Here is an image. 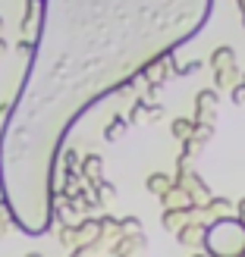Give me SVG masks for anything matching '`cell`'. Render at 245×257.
Masks as SVG:
<instances>
[{
    "instance_id": "1",
    "label": "cell",
    "mask_w": 245,
    "mask_h": 257,
    "mask_svg": "<svg viewBox=\"0 0 245 257\" xmlns=\"http://www.w3.org/2000/svg\"><path fill=\"white\" fill-rule=\"evenodd\" d=\"M214 0H41L32 66L0 135V188L25 235L54 223L57 157L72 122L192 41Z\"/></svg>"
},
{
    "instance_id": "2",
    "label": "cell",
    "mask_w": 245,
    "mask_h": 257,
    "mask_svg": "<svg viewBox=\"0 0 245 257\" xmlns=\"http://www.w3.org/2000/svg\"><path fill=\"white\" fill-rule=\"evenodd\" d=\"M201 248L208 257H239L245 251V226L236 216H217L204 226Z\"/></svg>"
},
{
    "instance_id": "3",
    "label": "cell",
    "mask_w": 245,
    "mask_h": 257,
    "mask_svg": "<svg viewBox=\"0 0 245 257\" xmlns=\"http://www.w3.org/2000/svg\"><path fill=\"white\" fill-rule=\"evenodd\" d=\"M217 107H220V91H217V88H204V91H198V97H195V122L214 125Z\"/></svg>"
},
{
    "instance_id": "4",
    "label": "cell",
    "mask_w": 245,
    "mask_h": 257,
    "mask_svg": "<svg viewBox=\"0 0 245 257\" xmlns=\"http://www.w3.org/2000/svg\"><path fill=\"white\" fill-rule=\"evenodd\" d=\"M101 173H104V160H101L98 154H85V157L79 160V176L85 179L88 185H95L98 179H104Z\"/></svg>"
},
{
    "instance_id": "5",
    "label": "cell",
    "mask_w": 245,
    "mask_h": 257,
    "mask_svg": "<svg viewBox=\"0 0 245 257\" xmlns=\"http://www.w3.org/2000/svg\"><path fill=\"white\" fill-rule=\"evenodd\" d=\"M160 204H164V210H176V207H192V198H189V191L183 185H170L160 195Z\"/></svg>"
},
{
    "instance_id": "6",
    "label": "cell",
    "mask_w": 245,
    "mask_h": 257,
    "mask_svg": "<svg viewBox=\"0 0 245 257\" xmlns=\"http://www.w3.org/2000/svg\"><path fill=\"white\" fill-rule=\"evenodd\" d=\"M176 241L183 248H198L201 245V238H204V223H186L183 229H176Z\"/></svg>"
},
{
    "instance_id": "7",
    "label": "cell",
    "mask_w": 245,
    "mask_h": 257,
    "mask_svg": "<svg viewBox=\"0 0 245 257\" xmlns=\"http://www.w3.org/2000/svg\"><path fill=\"white\" fill-rule=\"evenodd\" d=\"M38 22H41V0H29V4H25V13H22V22H19L22 38H29Z\"/></svg>"
},
{
    "instance_id": "8",
    "label": "cell",
    "mask_w": 245,
    "mask_h": 257,
    "mask_svg": "<svg viewBox=\"0 0 245 257\" xmlns=\"http://www.w3.org/2000/svg\"><path fill=\"white\" fill-rule=\"evenodd\" d=\"M186 223H189V207H176V210H164L160 213L164 232H176V229H183Z\"/></svg>"
},
{
    "instance_id": "9",
    "label": "cell",
    "mask_w": 245,
    "mask_h": 257,
    "mask_svg": "<svg viewBox=\"0 0 245 257\" xmlns=\"http://www.w3.org/2000/svg\"><path fill=\"white\" fill-rule=\"evenodd\" d=\"M211 66H214V72H217V69H229V66H236V50L229 47V44L217 47L214 54H211Z\"/></svg>"
},
{
    "instance_id": "10",
    "label": "cell",
    "mask_w": 245,
    "mask_h": 257,
    "mask_svg": "<svg viewBox=\"0 0 245 257\" xmlns=\"http://www.w3.org/2000/svg\"><path fill=\"white\" fill-rule=\"evenodd\" d=\"M233 85H239V66H229V69H217L214 72V88H217V91H229Z\"/></svg>"
},
{
    "instance_id": "11",
    "label": "cell",
    "mask_w": 245,
    "mask_h": 257,
    "mask_svg": "<svg viewBox=\"0 0 245 257\" xmlns=\"http://www.w3.org/2000/svg\"><path fill=\"white\" fill-rule=\"evenodd\" d=\"M170 185H173V179L167 176V173H151V176L145 179V188L151 191V195H157V198H160V195H164V191L170 188Z\"/></svg>"
},
{
    "instance_id": "12",
    "label": "cell",
    "mask_w": 245,
    "mask_h": 257,
    "mask_svg": "<svg viewBox=\"0 0 245 257\" xmlns=\"http://www.w3.org/2000/svg\"><path fill=\"white\" fill-rule=\"evenodd\" d=\"M129 125H138V122H151V104L148 100H135L132 110H129V116H126Z\"/></svg>"
},
{
    "instance_id": "13",
    "label": "cell",
    "mask_w": 245,
    "mask_h": 257,
    "mask_svg": "<svg viewBox=\"0 0 245 257\" xmlns=\"http://www.w3.org/2000/svg\"><path fill=\"white\" fill-rule=\"evenodd\" d=\"M126 128H129L126 116H113V119L107 122V128H104V138H107V141H120V138L126 135Z\"/></svg>"
},
{
    "instance_id": "14",
    "label": "cell",
    "mask_w": 245,
    "mask_h": 257,
    "mask_svg": "<svg viewBox=\"0 0 245 257\" xmlns=\"http://www.w3.org/2000/svg\"><path fill=\"white\" fill-rule=\"evenodd\" d=\"M92 191H95V198H98L101 204H107V201L117 198V185H113V182H104V179H98V182L92 185Z\"/></svg>"
},
{
    "instance_id": "15",
    "label": "cell",
    "mask_w": 245,
    "mask_h": 257,
    "mask_svg": "<svg viewBox=\"0 0 245 257\" xmlns=\"http://www.w3.org/2000/svg\"><path fill=\"white\" fill-rule=\"evenodd\" d=\"M192 125H195V119H186V116H179V119H173V125H170V132H173V138H179V141H186V138L192 135Z\"/></svg>"
},
{
    "instance_id": "16",
    "label": "cell",
    "mask_w": 245,
    "mask_h": 257,
    "mask_svg": "<svg viewBox=\"0 0 245 257\" xmlns=\"http://www.w3.org/2000/svg\"><path fill=\"white\" fill-rule=\"evenodd\" d=\"M132 232H141V220L138 216H123L120 220V235H132Z\"/></svg>"
},
{
    "instance_id": "17",
    "label": "cell",
    "mask_w": 245,
    "mask_h": 257,
    "mask_svg": "<svg viewBox=\"0 0 245 257\" xmlns=\"http://www.w3.org/2000/svg\"><path fill=\"white\" fill-rule=\"evenodd\" d=\"M229 97H233V104H236V107H245V85H242V82L233 85V88H229Z\"/></svg>"
},
{
    "instance_id": "18",
    "label": "cell",
    "mask_w": 245,
    "mask_h": 257,
    "mask_svg": "<svg viewBox=\"0 0 245 257\" xmlns=\"http://www.w3.org/2000/svg\"><path fill=\"white\" fill-rule=\"evenodd\" d=\"M198 69H201V60H192L186 66H176V75H195Z\"/></svg>"
},
{
    "instance_id": "19",
    "label": "cell",
    "mask_w": 245,
    "mask_h": 257,
    "mask_svg": "<svg viewBox=\"0 0 245 257\" xmlns=\"http://www.w3.org/2000/svg\"><path fill=\"white\" fill-rule=\"evenodd\" d=\"M32 47H35V44L29 41V38H22V41L16 44V54H19V57H32Z\"/></svg>"
},
{
    "instance_id": "20",
    "label": "cell",
    "mask_w": 245,
    "mask_h": 257,
    "mask_svg": "<svg viewBox=\"0 0 245 257\" xmlns=\"http://www.w3.org/2000/svg\"><path fill=\"white\" fill-rule=\"evenodd\" d=\"M233 210H236V220H239V223L245 226V198H239V204H236Z\"/></svg>"
},
{
    "instance_id": "21",
    "label": "cell",
    "mask_w": 245,
    "mask_h": 257,
    "mask_svg": "<svg viewBox=\"0 0 245 257\" xmlns=\"http://www.w3.org/2000/svg\"><path fill=\"white\" fill-rule=\"evenodd\" d=\"M7 50H10V44L4 41V35H0V57H4V54H7Z\"/></svg>"
},
{
    "instance_id": "22",
    "label": "cell",
    "mask_w": 245,
    "mask_h": 257,
    "mask_svg": "<svg viewBox=\"0 0 245 257\" xmlns=\"http://www.w3.org/2000/svg\"><path fill=\"white\" fill-rule=\"evenodd\" d=\"M7 113H10V104H0V119H4Z\"/></svg>"
},
{
    "instance_id": "23",
    "label": "cell",
    "mask_w": 245,
    "mask_h": 257,
    "mask_svg": "<svg viewBox=\"0 0 245 257\" xmlns=\"http://www.w3.org/2000/svg\"><path fill=\"white\" fill-rule=\"evenodd\" d=\"M4 232H7V223H4V220H0V235H4Z\"/></svg>"
},
{
    "instance_id": "24",
    "label": "cell",
    "mask_w": 245,
    "mask_h": 257,
    "mask_svg": "<svg viewBox=\"0 0 245 257\" xmlns=\"http://www.w3.org/2000/svg\"><path fill=\"white\" fill-rule=\"evenodd\" d=\"M25 257H41V254H38V251H32V254H25Z\"/></svg>"
},
{
    "instance_id": "25",
    "label": "cell",
    "mask_w": 245,
    "mask_h": 257,
    "mask_svg": "<svg viewBox=\"0 0 245 257\" xmlns=\"http://www.w3.org/2000/svg\"><path fill=\"white\" fill-rule=\"evenodd\" d=\"M0 35H4V16H0Z\"/></svg>"
},
{
    "instance_id": "26",
    "label": "cell",
    "mask_w": 245,
    "mask_h": 257,
    "mask_svg": "<svg viewBox=\"0 0 245 257\" xmlns=\"http://www.w3.org/2000/svg\"><path fill=\"white\" fill-rule=\"evenodd\" d=\"M195 257H208V254H195Z\"/></svg>"
}]
</instances>
